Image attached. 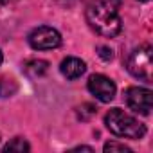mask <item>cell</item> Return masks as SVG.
Segmentation results:
<instances>
[{"label": "cell", "mask_w": 153, "mask_h": 153, "mask_svg": "<svg viewBox=\"0 0 153 153\" xmlns=\"http://www.w3.org/2000/svg\"><path fill=\"white\" fill-rule=\"evenodd\" d=\"M0 63H2V51H0Z\"/></svg>", "instance_id": "15"}, {"label": "cell", "mask_w": 153, "mask_h": 153, "mask_svg": "<svg viewBox=\"0 0 153 153\" xmlns=\"http://www.w3.org/2000/svg\"><path fill=\"white\" fill-rule=\"evenodd\" d=\"M114 151H121V153H130L131 149H130L128 146L121 144V142H115V140H112V142H106V144H105V153H114Z\"/></svg>", "instance_id": "11"}, {"label": "cell", "mask_w": 153, "mask_h": 153, "mask_svg": "<svg viewBox=\"0 0 153 153\" xmlns=\"http://www.w3.org/2000/svg\"><path fill=\"white\" fill-rule=\"evenodd\" d=\"M11 0H0V6H6V4H9Z\"/></svg>", "instance_id": "14"}, {"label": "cell", "mask_w": 153, "mask_h": 153, "mask_svg": "<svg viewBox=\"0 0 153 153\" xmlns=\"http://www.w3.org/2000/svg\"><path fill=\"white\" fill-rule=\"evenodd\" d=\"M94 151V148H90V146H78V148H74V151Z\"/></svg>", "instance_id": "13"}, {"label": "cell", "mask_w": 153, "mask_h": 153, "mask_svg": "<svg viewBox=\"0 0 153 153\" xmlns=\"http://www.w3.org/2000/svg\"><path fill=\"white\" fill-rule=\"evenodd\" d=\"M18 90V85L11 78H0V97H11Z\"/></svg>", "instance_id": "10"}, {"label": "cell", "mask_w": 153, "mask_h": 153, "mask_svg": "<svg viewBox=\"0 0 153 153\" xmlns=\"http://www.w3.org/2000/svg\"><path fill=\"white\" fill-rule=\"evenodd\" d=\"M31 149V146H29V142L25 140V139H22V137H16V139H13L9 144H6L4 146V151L7 153V151H15V153H27Z\"/></svg>", "instance_id": "9"}, {"label": "cell", "mask_w": 153, "mask_h": 153, "mask_svg": "<svg viewBox=\"0 0 153 153\" xmlns=\"http://www.w3.org/2000/svg\"><path fill=\"white\" fill-rule=\"evenodd\" d=\"M85 70H87L85 61H81L79 58H74V56L65 58L61 61V65H59V72L65 76L67 79H78V78H81V76L85 74Z\"/></svg>", "instance_id": "7"}, {"label": "cell", "mask_w": 153, "mask_h": 153, "mask_svg": "<svg viewBox=\"0 0 153 153\" xmlns=\"http://www.w3.org/2000/svg\"><path fill=\"white\" fill-rule=\"evenodd\" d=\"M139 2H148V0H139Z\"/></svg>", "instance_id": "16"}, {"label": "cell", "mask_w": 153, "mask_h": 153, "mask_svg": "<svg viewBox=\"0 0 153 153\" xmlns=\"http://www.w3.org/2000/svg\"><path fill=\"white\" fill-rule=\"evenodd\" d=\"M124 101L133 112L149 115L151 106H153V92L149 88H142V87H130L124 92Z\"/></svg>", "instance_id": "5"}, {"label": "cell", "mask_w": 153, "mask_h": 153, "mask_svg": "<svg viewBox=\"0 0 153 153\" xmlns=\"http://www.w3.org/2000/svg\"><path fill=\"white\" fill-rule=\"evenodd\" d=\"M27 40H29V45L36 51H51L61 45V34L49 25H40L33 29Z\"/></svg>", "instance_id": "4"}, {"label": "cell", "mask_w": 153, "mask_h": 153, "mask_svg": "<svg viewBox=\"0 0 153 153\" xmlns=\"http://www.w3.org/2000/svg\"><path fill=\"white\" fill-rule=\"evenodd\" d=\"M97 54L105 59V61H110L112 58H114V52H112V49H108V47H105V45H101V47H97Z\"/></svg>", "instance_id": "12"}, {"label": "cell", "mask_w": 153, "mask_h": 153, "mask_svg": "<svg viewBox=\"0 0 153 153\" xmlns=\"http://www.w3.org/2000/svg\"><path fill=\"white\" fill-rule=\"evenodd\" d=\"M126 68L131 76L142 79V81H151L153 78V49L149 45H140L133 49L126 59Z\"/></svg>", "instance_id": "3"}, {"label": "cell", "mask_w": 153, "mask_h": 153, "mask_svg": "<svg viewBox=\"0 0 153 153\" xmlns=\"http://www.w3.org/2000/svg\"><path fill=\"white\" fill-rule=\"evenodd\" d=\"M105 124L117 137L137 140V139H142L146 135V126L139 119L131 117L130 114H126L121 108H112L105 117Z\"/></svg>", "instance_id": "2"}, {"label": "cell", "mask_w": 153, "mask_h": 153, "mask_svg": "<svg viewBox=\"0 0 153 153\" xmlns=\"http://www.w3.org/2000/svg\"><path fill=\"white\" fill-rule=\"evenodd\" d=\"M119 7L121 0H92L87 7L88 25L101 36L106 38L117 36L123 29Z\"/></svg>", "instance_id": "1"}, {"label": "cell", "mask_w": 153, "mask_h": 153, "mask_svg": "<svg viewBox=\"0 0 153 153\" xmlns=\"http://www.w3.org/2000/svg\"><path fill=\"white\" fill-rule=\"evenodd\" d=\"M47 70H49V61H45V59H29L24 65V72L33 79L42 78L43 74H47Z\"/></svg>", "instance_id": "8"}, {"label": "cell", "mask_w": 153, "mask_h": 153, "mask_svg": "<svg viewBox=\"0 0 153 153\" xmlns=\"http://www.w3.org/2000/svg\"><path fill=\"white\" fill-rule=\"evenodd\" d=\"M88 90L101 103H110L115 97V83L103 74H94L88 79Z\"/></svg>", "instance_id": "6"}]
</instances>
